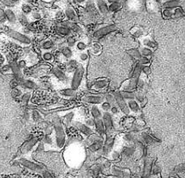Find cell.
Wrapping results in <instances>:
<instances>
[{
    "mask_svg": "<svg viewBox=\"0 0 185 178\" xmlns=\"http://www.w3.org/2000/svg\"><path fill=\"white\" fill-rule=\"evenodd\" d=\"M7 35H8L9 36L12 37V38L16 39L17 41L20 42L21 43H24V44H30V43H31V40H30V37H28L27 35L20 33V32L15 31V30H8V31H7Z\"/></svg>",
    "mask_w": 185,
    "mask_h": 178,
    "instance_id": "obj_6",
    "label": "cell"
},
{
    "mask_svg": "<svg viewBox=\"0 0 185 178\" xmlns=\"http://www.w3.org/2000/svg\"><path fill=\"white\" fill-rule=\"evenodd\" d=\"M10 69H11V66H9V65H5L2 68V70L4 72H8V71H10Z\"/></svg>",
    "mask_w": 185,
    "mask_h": 178,
    "instance_id": "obj_56",
    "label": "cell"
},
{
    "mask_svg": "<svg viewBox=\"0 0 185 178\" xmlns=\"http://www.w3.org/2000/svg\"><path fill=\"white\" fill-rule=\"evenodd\" d=\"M43 142L47 144V145H51L53 144V140H52V138H51V137L48 135V134H46V136L44 137V138H43Z\"/></svg>",
    "mask_w": 185,
    "mask_h": 178,
    "instance_id": "obj_48",
    "label": "cell"
},
{
    "mask_svg": "<svg viewBox=\"0 0 185 178\" xmlns=\"http://www.w3.org/2000/svg\"><path fill=\"white\" fill-rule=\"evenodd\" d=\"M113 96L115 98L116 105L119 106V110L122 111L124 114H126V115L130 114L131 111H130V109L128 107L127 102H126V100L122 97V95L120 93V91H115V92H113Z\"/></svg>",
    "mask_w": 185,
    "mask_h": 178,
    "instance_id": "obj_3",
    "label": "cell"
},
{
    "mask_svg": "<svg viewBox=\"0 0 185 178\" xmlns=\"http://www.w3.org/2000/svg\"><path fill=\"white\" fill-rule=\"evenodd\" d=\"M75 124L77 125L76 127L78 128V130L80 131V132L82 133L84 136H90L93 133V131L92 130L91 127L87 126L86 124H81V123H75Z\"/></svg>",
    "mask_w": 185,
    "mask_h": 178,
    "instance_id": "obj_8",
    "label": "cell"
},
{
    "mask_svg": "<svg viewBox=\"0 0 185 178\" xmlns=\"http://www.w3.org/2000/svg\"><path fill=\"white\" fill-rule=\"evenodd\" d=\"M141 52V55L142 56H145V57H150L152 55V50L150 48H147V47H144L141 48L140 50Z\"/></svg>",
    "mask_w": 185,
    "mask_h": 178,
    "instance_id": "obj_27",
    "label": "cell"
},
{
    "mask_svg": "<svg viewBox=\"0 0 185 178\" xmlns=\"http://www.w3.org/2000/svg\"><path fill=\"white\" fill-rule=\"evenodd\" d=\"M145 86V78L142 77V75H140L139 80H138V82H137V88H139L140 90L144 88V87Z\"/></svg>",
    "mask_w": 185,
    "mask_h": 178,
    "instance_id": "obj_38",
    "label": "cell"
},
{
    "mask_svg": "<svg viewBox=\"0 0 185 178\" xmlns=\"http://www.w3.org/2000/svg\"><path fill=\"white\" fill-rule=\"evenodd\" d=\"M73 117H74V113L73 112H70L69 114H67L66 116H65V121L67 124H69L72 121V119H73Z\"/></svg>",
    "mask_w": 185,
    "mask_h": 178,
    "instance_id": "obj_53",
    "label": "cell"
},
{
    "mask_svg": "<svg viewBox=\"0 0 185 178\" xmlns=\"http://www.w3.org/2000/svg\"><path fill=\"white\" fill-rule=\"evenodd\" d=\"M105 100H106V101L109 102L112 106L116 105L115 98H114V96H113V93H107V94H106V96H105Z\"/></svg>",
    "mask_w": 185,
    "mask_h": 178,
    "instance_id": "obj_31",
    "label": "cell"
},
{
    "mask_svg": "<svg viewBox=\"0 0 185 178\" xmlns=\"http://www.w3.org/2000/svg\"><path fill=\"white\" fill-rule=\"evenodd\" d=\"M6 20V17H5V13L4 11L0 9V22H4Z\"/></svg>",
    "mask_w": 185,
    "mask_h": 178,
    "instance_id": "obj_54",
    "label": "cell"
},
{
    "mask_svg": "<svg viewBox=\"0 0 185 178\" xmlns=\"http://www.w3.org/2000/svg\"><path fill=\"white\" fill-rule=\"evenodd\" d=\"M61 94L65 97H74L76 95V90L73 88H66L61 91Z\"/></svg>",
    "mask_w": 185,
    "mask_h": 178,
    "instance_id": "obj_22",
    "label": "cell"
},
{
    "mask_svg": "<svg viewBox=\"0 0 185 178\" xmlns=\"http://www.w3.org/2000/svg\"><path fill=\"white\" fill-rule=\"evenodd\" d=\"M79 57H80V60L81 62H87L88 60V55H87V53H85V52L81 53Z\"/></svg>",
    "mask_w": 185,
    "mask_h": 178,
    "instance_id": "obj_52",
    "label": "cell"
},
{
    "mask_svg": "<svg viewBox=\"0 0 185 178\" xmlns=\"http://www.w3.org/2000/svg\"><path fill=\"white\" fill-rule=\"evenodd\" d=\"M116 30H117V27H116V25H114V24L106 25V26L101 27V28L98 29L97 30H95L94 33H93V36L95 38H101V37H103V36L108 35V34L115 31Z\"/></svg>",
    "mask_w": 185,
    "mask_h": 178,
    "instance_id": "obj_5",
    "label": "cell"
},
{
    "mask_svg": "<svg viewBox=\"0 0 185 178\" xmlns=\"http://www.w3.org/2000/svg\"><path fill=\"white\" fill-rule=\"evenodd\" d=\"M134 152H135V148L132 147V146L126 147V148L124 149V154H125L126 156H132V154H134Z\"/></svg>",
    "mask_w": 185,
    "mask_h": 178,
    "instance_id": "obj_33",
    "label": "cell"
},
{
    "mask_svg": "<svg viewBox=\"0 0 185 178\" xmlns=\"http://www.w3.org/2000/svg\"><path fill=\"white\" fill-rule=\"evenodd\" d=\"M135 99H137L138 102L143 103V101L145 100V95L142 91H139V92L135 93Z\"/></svg>",
    "mask_w": 185,
    "mask_h": 178,
    "instance_id": "obj_40",
    "label": "cell"
},
{
    "mask_svg": "<svg viewBox=\"0 0 185 178\" xmlns=\"http://www.w3.org/2000/svg\"><path fill=\"white\" fill-rule=\"evenodd\" d=\"M127 105L130 111L134 112V113H138L140 111V106H139V102L135 100H128Z\"/></svg>",
    "mask_w": 185,
    "mask_h": 178,
    "instance_id": "obj_12",
    "label": "cell"
},
{
    "mask_svg": "<svg viewBox=\"0 0 185 178\" xmlns=\"http://www.w3.org/2000/svg\"><path fill=\"white\" fill-rule=\"evenodd\" d=\"M135 137H136V136H135V134L133 133V132H129V133L125 135L124 138L127 142H133L135 140Z\"/></svg>",
    "mask_w": 185,
    "mask_h": 178,
    "instance_id": "obj_41",
    "label": "cell"
},
{
    "mask_svg": "<svg viewBox=\"0 0 185 178\" xmlns=\"http://www.w3.org/2000/svg\"><path fill=\"white\" fill-rule=\"evenodd\" d=\"M75 46H76V48H77L79 51H81V52H83V51L87 48V44H86V43H84V42H82V41L77 42Z\"/></svg>",
    "mask_w": 185,
    "mask_h": 178,
    "instance_id": "obj_37",
    "label": "cell"
},
{
    "mask_svg": "<svg viewBox=\"0 0 185 178\" xmlns=\"http://www.w3.org/2000/svg\"><path fill=\"white\" fill-rule=\"evenodd\" d=\"M22 11H23V12L25 15H29V14H30L32 12V7L30 4H23V6H22Z\"/></svg>",
    "mask_w": 185,
    "mask_h": 178,
    "instance_id": "obj_35",
    "label": "cell"
},
{
    "mask_svg": "<svg viewBox=\"0 0 185 178\" xmlns=\"http://www.w3.org/2000/svg\"><path fill=\"white\" fill-rule=\"evenodd\" d=\"M107 2L109 4H112V3H115V2H119V0H107Z\"/></svg>",
    "mask_w": 185,
    "mask_h": 178,
    "instance_id": "obj_59",
    "label": "cell"
},
{
    "mask_svg": "<svg viewBox=\"0 0 185 178\" xmlns=\"http://www.w3.org/2000/svg\"><path fill=\"white\" fill-rule=\"evenodd\" d=\"M142 73L145 75H148L150 73V68L148 65H143L142 67Z\"/></svg>",
    "mask_w": 185,
    "mask_h": 178,
    "instance_id": "obj_50",
    "label": "cell"
},
{
    "mask_svg": "<svg viewBox=\"0 0 185 178\" xmlns=\"http://www.w3.org/2000/svg\"><path fill=\"white\" fill-rule=\"evenodd\" d=\"M119 111H120V110H119V106H117V105H113V106H112V107H111V109H110L111 114H113V115H117V114H119Z\"/></svg>",
    "mask_w": 185,
    "mask_h": 178,
    "instance_id": "obj_47",
    "label": "cell"
},
{
    "mask_svg": "<svg viewBox=\"0 0 185 178\" xmlns=\"http://www.w3.org/2000/svg\"><path fill=\"white\" fill-rule=\"evenodd\" d=\"M4 13H5V17H6V19L12 23H15L17 22V16L15 14V12L12 11V9H6L4 11Z\"/></svg>",
    "mask_w": 185,
    "mask_h": 178,
    "instance_id": "obj_16",
    "label": "cell"
},
{
    "mask_svg": "<svg viewBox=\"0 0 185 178\" xmlns=\"http://www.w3.org/2000/svg\"><path fill=\"white\" fill-rule=\"evenodd\" d=\"M158 2H159V1H164V0H157Z\"/></svg>",
    "mask_w": 185,
    "mask_h": 178,
    "instance_id": "obj_61",
    "label": "cell"
},
{
    "mask_svg": "<svg viewBox=\"0 0 185 178\" xmlns=\"http://www.w3.org/2000/svg\"><path fill=\"white\" fill-rule=\"evenodd\" d=\"M18 66H19V67L21 68V69H23V68H24V67H26V62L24 61V60H21V61H19L18 62Z\"/></svg>",
    "mask_w": 185,
    "mask_h": 178,
    "instance_id": "obj_55",
    "label": "cell"
},
{
    "mask_svg": "<svg viewBox=\"0 0 185 178\" xmlns=\"http://www.w3.org/2000/svg\"><path fill=\"white\" fill-rule=\"evenodd\" d=\"M128 54L132 56V57H133V58H135V59H137V60H139V59L142 57V55H141L140 50L137 49V48H136V49H131V50H129V51H128Z\"/></svg>",
    "mask_w": 185,
    "mask_h": 178,
    "instance_id": "obj_25",
    "label": "cell"
},
{
    "mask_svg": "<svg viewBox=\"0 0 185 178\" xmlns=\"http://www.w3.org/2000/svg\"><path fill=\"white\" fill-rule=\"evenodd\" d=\"M56 31H57L59 35H64V36H69V35H71V32H72V30L70 29L63 26V25H61V24L60 26L56 27Z\"/></svg>",
    "mask_w": 185,
    "mask_h": 178,
    "instance_id": "obj_18",
    "label": "cell"
},
{
    "mask_svg": "<svg viewBox=\"0 0 185 178\" xmlns=\"http://www.w3.org/2000/svg\"><path fill=\"white\" fill-rule=\"evenodd\" d=\"M30 97H31V93H30V92H27V93H25L24 94L22 95V102H23L24 105H26V104H28V102L30 101Z\"/></svg>",
    "mask_w": 185,
    "mask_h": 178,
    "instance_id": "obj_36",
    "label": "cell"
},
{
    "mask_svg": "<svg viewBox=\"0 0 185 178\" xmlns=\"http://www.w3.org/2000/svg\"><path fill=\"white\" fill-rule=\"evenodd\" d=\"M11 66V69H12V71L15 74V75H18L19 74H20V70H21V68L19 67V66H18V64L17 63V62H12V64L10 65Z\"/></svg>",
    "mask_w": 185,
    "mask_h": 178,
    "instance_id": "obj_30",
    "label": "cell"
},
{
    "mask_svg": "<svg viewBox=\"0 0 185 178\" xmlns=\"http://www.w3.org/2000/svg\"><path fill=\"white\" fill-rule=\"evenodd\" d=\"M105 98L101 95H87L82 98V100L87 104L100 105L104 101Z\"/></svg>",
    "mask_w": 185,
    "mask_h": 178,
    "instance_id": "obj_7",
    "label": "cell"
},
{
    "mask_svg": "<svg viewBox=\"0 0 185 178\" xmlns=\"http://www.w3.org/2000/svg\"><path fill=\"white\" fill-rule=\"evenodd\" d=\"M12 96H13L14 98H16V97H19V96H21V95H22V91L18 88H14L13 90H12Z\"/></svg>",
    "mask_w": 185,
    "mask_h": 178,
    "instance_id": "obj_46",
    "label": "cell"
},
{
    "mask_svg": "<svg viewBox=\"0 0 185 178\" xmlns=\"http://www.w3.org/2000/svg\"><path fill=\"white\" fill-rule=\"evenodd\" d=\"M23 85L24 86V88L30 89V90H32V89H34L35 88V83L34 81L30 80H24Z\"/></svg>",
    "mask_w": 185,
    "mask_h": 178,
    "instance_id": "obj_29",
    "label": "cell"
},
{
    "mask_svg": "<svg viewBox=\"0 0 185 178\" xmlns=\"http://www.w3.org/2000/svg\"><path fill=\"white\" fill-rule=\"evenodd\" d=\"M150 62V59L149 57H145V56H142L140 59L139 60V63L142 64V65H148Z\"/></svg>",
    "mask_w": 185,
    "mask_h": 178,
    "instance_id": "obj_44",
    "label": "cell"
},
{
    "mask_svg": "<svg viewBox=\"0 0 185 178\" xmlns=\"http://www.w3.org/2000/svg\"><path fill=\"white\" fill-rule=\"evenodd\" d=\"M74 1H75V3H77V4H83V3L86 2V0H74Z\"/></svg>",
    "mask_w": 185,
    "mask_h": 178,
    "instance_id": "obj_58",
    "label": "cell"
},
{
    "mask_svg": "<svg viewBox=\"0 0 185 178\" xmlns=\"http://www.w3.org/2000/svg\"><path fill=\"white\" fill-rule=\"evenodd\" d=\"M66 42H67V44L69 47H74V45L76 44V37H75V35H69L68 37H67V39H66Z\"/></svg>",
    "mask_w": 185,
    "mask_h": 178,
    "instance_id": "obj_26",
    "label": "cell"
},
{
    "mask_svg": "<svg viewBox=\"0 0 185 178\" xmlns=\"http://www.w3.org/2000/svg\"><path fill=\"white\" fill-rule=\"evenodd\" d=\"M122 4L120 2H115V3H112L108 5V10L110 12H116V11H119L121 8Z\"/></svg>",
    "mask_w": 185,
    "mask_h": 178,
    "instance_id": "obj_24",
    "label": "cell"
},
{
    "mask_svg": "<svg viewBox=\"0 0 185 178\" xmlns=\"http://www.w3.org/2000/svg\"><path fill=\"white\" fill-rule=\"evenodd\" d=\"M100 49H101V48H100V46L99 45V43H94L93 44H92V50L95 53V54H97V53H99L100 51Z\"/></svg>",
    "mask_w": 185,
    "mask_h": 178,
    "instance_id": "obj_49",
    "label": "cell"
},
{
    "mask_svg": "<svg viewBox=\"0 0 185 178\" xmlns=\"http://www.w3.org/2000/svg\"><path fill=\"white\" fill-rule=\"evenodd\" d=\"M90 112L94 119H100V118H102V115H103V112L97 105H92L91 106V109H90Z\"/></svg>",
    "mask_w": 185,
    "mask_h": 178,
    "instance_id": "obj_11",
    "label": "cell"
},
{
    "mask_svg": "<svg viewBox=\"0 0 185 178\" xmlns=\"http://www.w3.org/2000/svg\"><path fill=\"white\" fill-rule=\"evenodd\" d=\"M102 119H103L105 128H106V134L107 137H110L111 134L113 133V129H114L112 114L108 111H105L103 115H102Z\"/></svg>",
    "mask_w": 185,
    "mask_h": 178,
    "instance_id": "obj_4",
    "label": "cell"
},
{
    "mask_svg": "<svg viewBox=\"0 0 185 178\" xmlns=\"http://www.w3.org/2000/svg\"><path fill=\"white\" fill-rule=\"evenodd\" d=\"M179 4V0H170V1H166L163 4V7H164L165 9H173L176 8Z\"/></svg>",
    "mask_w": 185,
    "mask_h": 178,
    "instance_id": "obj_20",
    "label": "cell"
},
{
    "mask_svg": "<svg viewBox=\"0 0 185 178\" xmlns=\"http://www.w3.org/2000/svg\"><path fill=\"white\" fill-rule=\"evenodd\" d=\"M65 16L70 21H74L77 19V14L74 11V9H73L72 7H68L65 10Z\"/></svg>",
    "mask_w": 185,
    "mask_h": 178,
    "instance_id": "obj_15",
    "label": "cell"
},
{
    "mask_svg": "<svg viewBox=\"0 0 185 178\" xmlns=\"http://www.w3.org/2000/svg\"><path fill=\"white\" fill-rule=\"evenodd\" d=\"M103 144H104L103 143V138H100V139L92 142V144L89 145V148L92 151H98L101 148H103Z\"/></svg>",
    "mask_w": 185,
    "mask_h": 178,
    "instance_id": "obj_14",
    "label": "cell"
},
{
    "mask_svg": "<svg viewBox=\"0 0 185 178\" xmlns=\"http://www.w3.org/2000/svg\"><path fill=\"white\" fill-rule=\"evenodd\" d=\"M173 15L176 17H181V16L184 15V11H183L181 8L176 7V8L175 9V11H174Z\"/></svg>",
    "mask_w": 185,
    "mask_h": 178,
    "instance_id": "obj_45",
    "label": "cell"
},
{
    "mask_svg": "<svg viewBox=\"0 0 185 178\" xmlns=\"http://www.w3.org/2000/svg\"><path fill=\"white\" fill-rule=\"evenodd\" d=\"M86 124L87 125V126H89V127H94V124H95V119L92 118V119H87V121H86Z\"/></svg>",
    "mask_w": 185,
    "mask_h": 178,
    "instance_id": "obj_51",
    "label": "cell"
},
{
    "mask_svg": "<svg viewBox=\"0 0 185 178\" xmlns=\"http://www.w3.org/2000/svg\"><path fill=\"white\" fill-rule=\"evenodd\" d=\"M37 143V139L36 138H33V139H31V140H30V141H28V142H26L23 146V151L24 153H26V152H28V151H30L32 148H33V146L35 145Z\"/></svg>",
    "mask_w": 185,
    "mask_h": 178,
    "instance_id": "obj_19",
    "label": "cell"
},
{
    "mask_svg": "<svg viewBox=\"0 0 185 178\" xmlns=\"http://www.w3.org/2000/svg\"><path fill=\"white\" fill-rule=\"evenodd\" d=\"M96 5H97V8H98L99 11L101 14L106 15L109 12L107 3L105 0H96Z\"/></svg>",
    "mask_w": 185,
    "mask_h": 178,
    "instance_id": "obj_10",
    "label": "cell"
},
{
    "mask_svg": "<svg viewBox=\"0 0 185 178\" xmlns=\"http://www.w3.org/2000/svg\"><path fill=\"white\" fill-rule=\"evenodd\" d=\"M171 16H173V12L171 11V9H164L163 11V17L165 18H170L171 17Z\"/></svg>",
    "mask_w": 185,
    "mask_h": 178,
    "instance_id": "obj_43",
    "label": "cell"
},
{
    "mask_svg": "<svg viewBox=\"0 0 185 178\" xmlns=\"http://www.w3.org/2000/svg\"><path fill=\"white\" fill-rule=\"evenodd\" d=\"M12 2H13V3H16V2H18L19 0H11Z\"/></svg>",
    "mask_w": 185,
    "mask_h": 178,
    "instance_id": "obj_60",
    "label": "cell"
},
{
    "mask_svg": "<svg viewBox=\"0 0 185 178\" xmlns=\"http://www.w3.org/2000/svg\"><path fill=\"white\" fill-rule=\"evenodd\" d=\"M52 73L55 75V77L58 79L59 80H64L66 79V74L64 73V71L62 69H61L60 67H54L52 69Z\"/></svg>",
    "mask_w": 185,
    "mask_h": 178,
    "instance_id": "obj_13",
    "label": "cell"
},
{
    "mask_svg": "<svg viewBox=\"0 0 185 178\" xmlns=\"http://www.w3.org/2000/svg\"><path fill=\"white\" fill-rule=\"evenodd\" d=\"M94 127L96 129V132H98V134L101 137H103L105 134H106V128H105L104 122H103V119L100 118V119H95V124H94Z\"/></svg>",
    "mask_w": 185,
    "mask_h": 178,
    "instance_id": "obj_9",
    "label": "cell"
},
{
    "mask_svg": "<svg viewBox=\"0 0 185 178\" xmlns=\"http://www.w3.org/2000/svg\"><path fill=\"white\" fill-rule=\"evenodd\" d=\"M61 55L66 59H71L73 56V51L70 47H63L61 48Z\"/></svg>",
    "mask_w": 185,
    "mask_h": 178,
    "instance_id": "obj_23",
    "label": "cell"
},
{
    "mask_svg": "<svg viewBox=\"0 0 185 178\" xmlns=\"http://www.w3.org/2000/svg\"><path fill=\"white\" fill-rule=\"evenodd\" d=\"M43 58L44 61H46L48 62H52L54 61V56L52 53L50 52H45L43 54Z\"/></svg>",
    "mask_w": 185,
    "mask_h": 178,
    "instance_id": "obj_32",
    "label": "cell"
},
{
    "mask_svg": "<svg viewBox=\"0 0 185 178\" xmlns=\"http://www.w3.org/2000/svg\"><path fill=\"white\" fill-rule=\"evenodd\" d=\"M144 44H145V47L150 48H153L157 47V43L155 42H153L152 40H150V39H145L144 41Z\"/></svg>",
    "mask_w": 185,
    "mask_h": 178,
    "instance_id": "obj_34",
    "label": "cell"
},
{
    "mask_svg": "<svg viewBox=\"0 0 185 178\" xmlns=\"http://www.w3.org/2000/svg\"><path fill=\"white\" fill-rule=\"evenodd\" d=\"M107 86H108V82L106 80H99L94 83L93 88L96 90H100V89L106 88Z\"/></svg>",
    "mask_w": 185,
    "mask_h": 178,
    "instance_id": "obj_21",
    "label": "cell"
},
{
    "mask_svg": "<svg viewBox=\"0 0 185 178\" xmlns=\"http://www.w3.org/2000/svg\"><path fill=\"white\" fill-rule=\"evenodd\" d=\"M32 118H33L34 121H39V120L42 119L43 117H42V114L39 111L34 110V111H32Z\"/></svg>",
    "mask_w": 185,
    "mask_h": 178,
    "instance_id": "obj_42",
    "label": "cell"
},
{
    "mask_svg": "<svg viewBox=\"0 0 185 178\" xmlns=\"http://www.w3.org/2000/svg\"><path fill=\"white\" fill-rule=\"evenodd\" d=\"M120 93L126 100H135V93L131 90H122L120 91Z\"/></svg>",
    "mask_w": 185,
    "mask_h": 178,
    "instance_id": "obj_17",
    "label": "cell"
},
{
    "mask_svg": "<svg viewBox=\"0 0 185 178\" xmlns=\"http://www.w3.org/2000/svg\"><path fill=\"white\" fill-rule=\"evenodd\" d=\"M33 17H34L35 19H40V18H41V15H40L38 12H34V13H33Z\"/></svg>",
    "mask_w": 185,
    "mask_h": 178,
    "instance_id": "obj_57",
    "label": "cell"
},
{
    "mask_svg": "<svg viewBox=\"0 0 185 178\" xmlns=\"http://www.w3.org/2000/svg\"><path fill=\"white\" fill-rule=\"evenodd\" d=\"M42 47H43V49L49 50V49H51V48L54 47V42L51 41V40H49V39H48V40H46V41H44V42L43 43Z\"/></svg>",
    "mask_w": 185,
    "mask_h": 178,
    "instance_id": "obj_28",
    "label": "cell"
},
{
    "mask_svg": "<svg viewBox=\"0 0 185 178\" xmlns=\"http://www.w3.org/2000/svg\"><path fill=\"white\" fill-rule=\"evenodd\" d=\"M84 74H85L84 67L81 64H79L74 72V75L71 80V88L74 89V90H77L79 88L84 77Z\"/></svg>",
    "mask_w": 185,
    "mask_h": 178,
    "instance_id": "obj_2",
    "label": "cell"
},
{
    "mask_svg": "<svg viewBox=\"0 0 185 178\" xmlns=\"http://www.w3.org/2000/svg\"><path fill=\"white\" fill-rule=\"evenodd\" d=\"M100 105H101L100 106L101 109L104 111H109L110 109H111V107H112V105L109 102H107V101H103Z\"/></svg>",
    "mask_w": 185,
    "mask_h": 178,
    "instance_id": "obj_39",
    "label": "cell"
},
{
    "mask_svg": "<svg viewBox=\"0 0 185 178\" xmlns=\"http://www.w3.org/2000/svg\"><path fill=\"white\" fill-rule=\"evenodd\" d=\"M53 127L56 132V144L58 148L61 149L66 143V132L60 119L57 117L53 119Z\"/></svg>",
    "mask_w": 185,
    "mask_h": 178,
    "instance_id": "obj_1",
    "label": "cell"
}]
</instances>
